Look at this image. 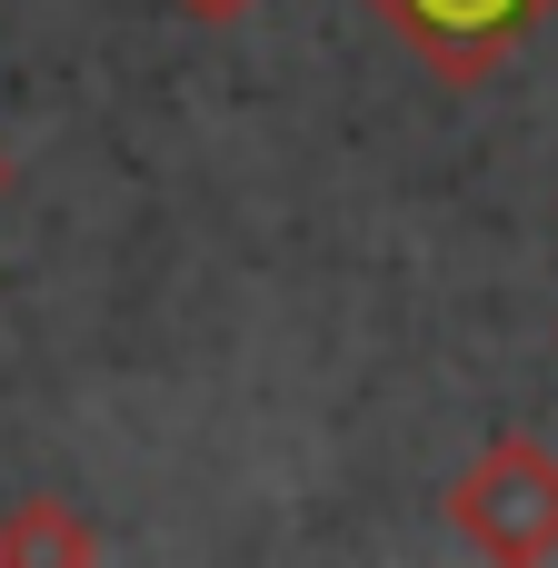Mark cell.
<instances>
[{
    "instance_id": "obj_1",
    "label": "cell",
    "mask_w": 558,
    "mask_h": 568,
    "mask_svg": "<svg viewBox=\"0 0 558 568\" xmlns=\"http://www.w3.org/2000/svg\"><path fill=\"white\" fill-rule=\"evenodd\" d=\"M449 529L479 549V559L539 568L558 559V449L529 429H499L459 479H449Z\"/></svg>"
},
{
    "instance_id": "obj_2",
    "label": "cell",
    "mask_w": 558,
    "mask_h": 568,
    "mask_svg": "<svg viewBox=\"0 0 558 568\" xmlns=\"http://www.w3.org/2000/svg\"><path fill=\"white\" fill-rule=\"evenodd\" d=\"M369 10L389 20L399 50H419L449 90H469V80L509 70V50L549 20L558 0H369Z\"/></svg>"
},
{
    "instance_id": "obj_3",
    "label": "cell",
    "mask_w": 558,
    "mask_h": 568,
    "mask_svg": "<svg viewBox=\"0 0 558 568\" xmlns=\"http://www.w3.org/2000/svg\"><path fill=\"white\" fill-rule=\"evenodd\" d=\"M80 559H100V529L70 509V499H10L0 509V568H80Z\"/></svg>"
},
{
    "instance_id": "obj_4",
    "label": "cell",
    "mask_w": 558,
    "mask_h": 568,
    "mask_svg": "<svg viewBox=\"0 0 558 568\" xmlns=\"http://www.w3.org/2000/svg\"><path fill=\"white\" fill-rule=\"evenodd\" d=\"M190 20H240V10H260V0H180Z\"/></svg>"
},
{
    "instance_id": "obj_5",
    "label": "cell",
    "mask_w": 558,
    "mask_h": 568,
    "mask_svg": "<svg viewBox=\"0 0 558 568\" xmlns=\"http://www.w3.org/2000/svg\"><path fill=\"white\" fill-rule=\"evenodd\" d=\"M0 190H10V160H0Z\"/></svg>"
}]
</instances>
